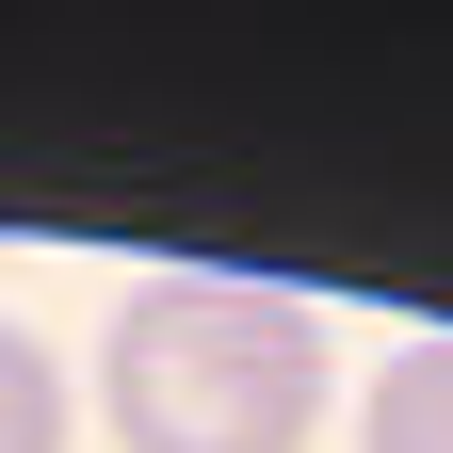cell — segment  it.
I'll list each match as a JSON object with an SVG mask.
<instances>
[{
    "mask_svg": "<svg viewBox=\"0 0 453 453\" xmlns=\"http://www.w3.org/2000/svg\"><path fill=\"white\" fill-rule=\"evenodd\" d=\"M113 453H308L324 437V308L275 275H146L97 340Z\"/></svg>",
    "mask_w": 453,
    "mask_h": 453,
    "instance_id": "1",
    "label": "cell"
},
{
    "mask_svg": "<svg viewBox=\"0 0 453 453\" xmlns=\"http://www.w3.org/2000/svg\"><path fill=\"white\" fill-rule=\"evenodd\" d=\"M0 453H65V372L33 324H0Z\"/></svg>",
    "mask_w": 453,
    "mask_h": 453,
    "instance_id": "3",
    "label": "cell"
},
{
    "mask_svg": "<svg viewBox=\"0 0 453 453\" xmlns=\"http://www.w3.org/2000/svg\"><path fill=\"white\" fill-rule=\"evenodd\" d=\"M357 453H453V340H405L357 405Z\"/></svg>",
    "mask_w": 453,
    "mask_h": 453,
    "instance_id": "2",
    "label": "cell"
}]
</instances>
